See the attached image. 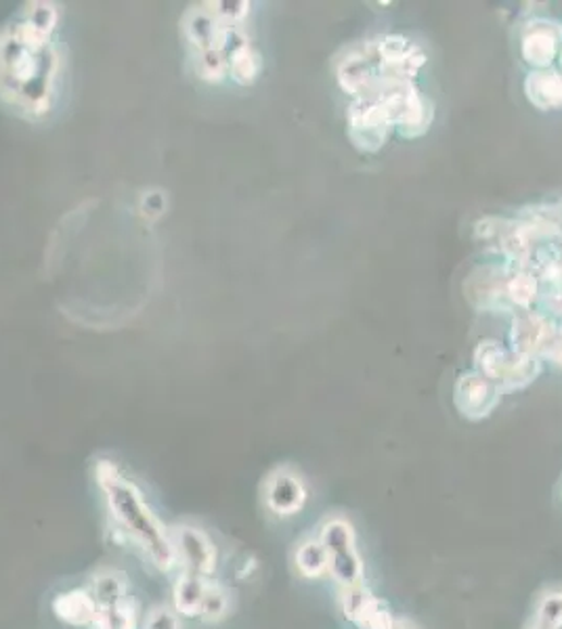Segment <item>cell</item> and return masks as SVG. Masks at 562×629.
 <instances>
[{
  "label": "cell",
  "instance_id": "6da1fadb",
  "mask_svg": "<svg viewBox=\"0 0 562 629\" xmlns=\"http://www.w3.org/2000/svg\"><path fill=\"white\" fill-rule=\"evenodd\" d=\"M61 58L53 36L22 20L0 32V99L17 114L40 120L53 112Z\"/></svg>",
  "mask_w": 562,
  "mask_h": 629
},
{
  "label": "cell",
  "instance_id": "7a4b0ae2",
  "mask_svg": "<svg viewBox=\"0 0 562 629\" xmlns=\"http://www.w3.org/2000/svg\"><path fill=\"white\" fill-rule=\"evenodd\" d=\"M95 483L101 491L113 531L124 542L135 545L156 571L169 575L179 569L170 527L149 504L143 489L112 459H99L95 464Z\"/></svg>",
  "mask_w": 562,
  "mask_h": 629
},
{
  "label": "cell",
  "instance_id": "3957f363",
  "mask_svg": "<svg viewBox=\"0 0 562 629\" xmlns=\"http://www.w3.org/2000/svg\"><path fill=\"white\" fill-rule=\"evenodd\" d=\"M428 55L405 34H380L344 47L334 58V76L344 95L369 99L391 83H416Z\"/></svg>",
  "mask_w": 562,
  "mask_h": 629
},
{
  "label": "cell",
  "instance_id": "277c9868",
  "mask_svg": "<svg viewBox=\"0 0 562 629\" xmlns=\"http://www.w3.org/2000/svg\"><path fill=\"white\" fill-rule=\"evenodd\" d=\"M473 363V370L493 382L504 395L525 391L543 372V359L516 353L496 338H482L475 346Z\"/></svg>",
  "mask_w": 562,
  "mask_h": 629
},
{
  "label": "cell",
  "instance_id": "5b68a950",
  "mask_svg": "<svg viewBox=\"0 0 562 629\" xmlns=\"http://www.w3.org/2000/svg\"><path fill=\"white\" fill-rule=\"evenodd\" d=\"M369 99L380 101L389 110L394 133L405 141L420 139L435 122V101L416 83L384 85Z\"/></svg>",
  "mask_w": 562,
  "mask_h": 629
},
{
  "label": "cell",
  "instance_id": "8992f818",
  "mask_svg": "<svg viewBox=\"0 0 562 629\" xmlns=\"http://www.w3.org/2000/svg\"><path fill=\"white\" fill-rule=\"evenodd\" d=\"M317 538L326 547L330 575L338 588H355L366 583V565L357 545L355 529L349 520L340 516L326 520Z\"/></svg>",
  "mask_w": 562,
  "mask_h": 629
},
{
  "label": "cell",
  "instance_id": "52a82bcc",
  "mask_svg": "<svg viewBox=\"0 0 562 629\" xmlns=\"http://www.w3.org/2000/svg\"><path fill=\"white\" fill-rule=\"evenodd\" d=\"M394 122L376 99H353L346 108V137L359 153H378L389 144Z\"/></svg>",
  "mask_w": 562,
  "mask_h": 629
},
{
  "label": "cell",
  "instance_id": "ba28073f",
  "mask_svg": "<svg viewBox=\"0 0 562 629\" xmlns=\"http://www.w3.org/2000/svg\"><path fill=\"white\" fill-rule=\"evenodd\" d=\"M170 538L179 569L196 572L204 579H215L221 565V552L215 538L204 527L196 522H176L170 527Z\"/></svg>",
  "mask_w": 562,
  "mask_h": 629
},
{
  "label": "cell",
  "instance_id": "9c48e42d",
  "mask_svg": "<svg viewBox=\"0 0 562 629\" xmlns=\"http://www.w3.org/2000/svg\"><path fill=\"white\" fill-rule=\"evenodd\" d=\"M508 264L487 262L473 269L464 280V298L478 313H510L506 294Z\"/></svg>",
  "mask_w": 562,
  "mask_h": 629
},
{
  "label": "cell",
  "instance_id": "30bf717a",
  "mask_svg": "<svg viewBox=\"0 0 562 629\" xmlns=\"http://www.w3.org/2000/svg\"><path fill=\"white\" fill-rule=\"evenodd\" d=\"M309 499V486L303 474L283 464L276 466L262 481V504L271 515L280 518L301 515Z\"/></svg>",
  "mask_w": 562,
  "mask_h": 629
},
{
  "label": "cell",
  "instance_id": "8fae6325",
  "mask_svg": "<svg viewBox=\"0 0 562 629\" xmlns=\"http://www.w3.org/2000/svg\"><path fill=\"white\" fill-rule=\"evenodd\" d=\"M504 393L477 370L462 372L453 384V407L468 422L487 420L502 403Z\"/></svg>",
  "mask_w": 562,
  "mask_h": 629
},
{
  "label": "cell",
  "instance_id": "7c38bea8",
  "mask_svg": "<svg viewBox=\"0 0 562 629\" xmlns=\"http://www.w3.org/2000/svg\"><path fill=\"white\" fill-rule=\"evenodd\" d=\"M562 24L548 17L529 20L521 32V58L532 70L554 67L561 58Z\"/></svg>",
  "mask_w": 562,
  "mask_h": 629
},
{
  "label": "cell",
  "instance_id": "4fadbf2b",
  "mask_svg": "<svg viewBox=\"0 0 562 629\" xmlns=\"http://www.w3.org/2000/svg\"><path fill=\"white\" fill-rule=\"evenodd\" d=\"M340 590V608L344 617L359 629H394V617L389 604L371 594L364 585L338 588Z\"/></svg>",
  "mask_w": 562,
  "mask_h": 629
},
{
  "label": "cell",
  "instance_id": "5bb4252c",
  "mask_svg": "<svg viewBox=\"0 0 562 629\" xmlns=\"http://www.w3.org/2000/svg\"><path fill=\"white\" fill-rule=\"evenodd\" d=\"M559 323L554 317L543 311H523L512 319L510 348L523 355L543 357L550 344L554 343Z\"/></svg>",
  "mask_w": 562,
  "mask_h": 629
},
{
  "label": "cell",
  "instance_id": "9a60e30c",
  "mask_svg": "<svg viewBox=\"0 0 562 629\" xmlns=\"http://www.w3.org/2000/svg\"><path fill=\"white\" fill-rule=\"evenodd\" d=\"M181 29L194 53L206 51H219L225 26L219 24L215 13L208 9V4L192 7L185 11L181 20Z\"/></svg>",
  "mask_w": 562,
  "mask_h": 629
},
{
  "label": "cell",
  "instance_id": "2e32d148",
  "mask_svg": "<svg viewBox=\"0 0 562 629\" xmlns=\"http://www.w3.org/2000/svg\"><path fill=\"white\" fill-rule=\"evenodd\" d=\"M51 608L57 619L68 628L86 629L101 613L88 588H72L59 592L51 601Z\"/></svg>",
  "mask_w": 562,
  "mask_h": 629
},
{
  "label": "cell",
  "instance_id": "e0dca14e",
  "mask_svg": "<svg viewBox=\"0 0 562 629\" xmlns=\"http://www.w3.org/2000/svg\"><path fill=\"white\" fill-rule=\"evenodd\" d=\"M523 90L535 110L539 112L562 110V72L559 67L532 70L525 76Z\"/></svg>",
  "mask_w": 562,
  "mask_h": 629
},
{
  "label": "cell",
  "instance_id": "ac0fdd59",
  "mask_svg": "<svg viewBox=\"0 0 562 629\" xmlns=\"http://www.w3.org/2000/svg\"><path fill=\"white\" fill-rule=\"evenodd\" d=\"M210 579H204L196 572L179 569L172 581V608L181 619H199V610L208 592Z\"/></svg>",
  "mask_w": 562,
  "mask_h": 629
},
{
  "label": "cell",
  "instance_id": "d6986e66",
  "mask_svg": "<svg viewBox=\"0 0 562 629\" xmlns=\"http://www.w3.org/2000/svg\"><path fill=\"white\" fill-rule=\"evenodd\" d=\"M86 588L101 610H108L131 596V579L126 572L118 569H101L95 572Z\"/></svg>",
  "mask_w": 562,
  "mask_h": 629
},
{
  "label": "cell",
  "instance_id": "ffe728a7",
  "mask_svg": "<svg viewBox=\"0 0 562 629\" xmlns=\"http://www.w3.org/2000/svg\"><path fill=\"white\" fill-rule=\"evenodd\" d=\"M506 294L512 309L532 311L535 303L539 300V280L534 269L508 264Z\"/></svg>",
  "mask_w": 562,
  "mask_h": 629
},
{
  "label": "cell",
  "instance_id": "44dd1931",
  "mask_svg": "<svg viewBox=\"0 0 562 629\" xmlns=\"http://www.w3.org/2000/svg\"><path fill=\"white\" fill-rule=\"evenodd\" d=\"M292 563L303 579H321V577L330 575L328 554H326L323 544L319 542V538L301 540L294 547Z\"/></svg>",
  "mask_w": 562,
  "mask_h": 629
},
{
  "label": "cell",
  "instance_id": "7402d4cb",
  "mask_svg": "<svg viewBox=\"0 0 562 629\" xmlns=\"http://www.w3.org/2000/svg\"><path fill=\"white\" fill-rule=\"evenodd\" d=\"M525 629H562V585L539 592Z\"/></svg>",
  "mask_w": 562,
  "mask_h": 629
},
{
  "label": "cell",
  "instance_id": "603a6c76",
  "mask_svg": "<svg viewBox=\"0 0 562 629\" xmlns=\"http://www.w3.org/2000/svg\"><path fill=\"white\" fill-rule=\"evenodd\" d=\"M521 217L534 223L535 230L541 233L546 244L562 246V200L523 208Z\"/></svg>",
  "mask_w": 562,
  "mask_h": 629
},
{
  "label": "cell",
  "instance_id": "cb8c5ba5",
  "mask_svg": "<svg viewBox=\"0 0 562 629\" xmlns=\"http://www.w3.org/2000/svg\"><path fill=\"white\" fill-rule=\"evenodd\" d=\"M231 610H233V594L221 581L210 579L206 599H204L201 610H199V619L208 626H217V624L225 621L227 617L231 615Z\"/></svg>",
  "mask_w": 562,
  "mask_h": 629
},
{
  "label": "cell",
  "instance_id": "d4e9b609",
  "mask_svg": "<svg viewBox=\"0 0 562 629\" xmlns=\"http://www.w3.org/2000/svg\"><path fill=\"white\" fill-rule=\"evenodd\" d=\"M101 617L108 624V629H140L143 621L139 602L135 601V596H129L112 608L101 610Z\"/></svg>",
  "mask_w": 562,
  "mask_h": 629
},
{
  "label": "cell",
  "instance_id": "484cf974",
  "mask_svg": "<svg viewBox=\"0 0 562 629\" xmlns=\"http://www.w3.org/2000/svg\"><path fill=\"white\" fill-rule=\"evenodd\" d=\"M197 78L208 83V85H221L229 78V67L227 59L221 51H206V53H196L194 59Z\"/></svg>",
  "mask_w": 562,
  "mask_h": 629
},
{
  "label": "cell",
  "instance_id": "4316f807",
  "mask_svg": "<svg viewBox=\"0 0 562 629\" xmlns=\"http://www.w3.org/2000/svg\"><path fill=\"white\" fill-rule=\"evenodd\" d=\"M22 22L42 36H53L59 22V9L53 2H32L24 11Z\"/></svg>",
  "mask_w": 562,
  "mask_h": 629
},
{
  "label": "cell",
  "instance_id": "83f0119b",
  "mask_svg": "<svg viewBox=\"0 0 562 629\" xmlns=\"http://www.w3.org/2000/svg\"><path fill=\"white\" fill-rule=\"evenodd\" d=\"M208 9L215 13L219 24L227 28H244L251 15V2H206Z\"/></svg>",
  "mask_w": 562,
  "mask_h": 629
},
{
  "label": "cell",
  "instance_id": "f1b7e54d",
  "mask_svg": "<svg viewBox=\"0 0 562 629\" xmlns=\"http://www.w3.org/2000/svg\"><path fill=\"white\" fill-rule=\"evenodd\" d=\"M140 629H183L179 613L169 604L151 606L140 621Z\"/></svg>",
  "mask_w": 562,
  "mask_h": 629
},
{
  "label": "cell",
  "instance_id": "f546056e",
  "mask_svg": "<svg viewBox=\"0 0 562 629\" xmlns=\"http://www.w3.org/2000/svg\"><path fill=\"white\" fill-rule=\"evenodd\" d=\"M140 212L149 219L156 221L167 212V196L162 192H149L140 198Z\"/></svg>",
  "mask_w": 562,
  "mask_h": 629
},
{
  "label": "cell",
  "instance_id": "4dcf8cb0",
  "mask_svg": "<svg viewBox=\"0 0 562 629\" xmlns=\"http://www.w3.org/2000/svg\"><path fill=\"white\" fill-rule=\"evenodd\" d=\"M541 359H548L552 366H557L562 372V325H559L554 343L550 344V348L546 350V355Z\"/></svg>",
  "mask_w": 562,
  "mask_h": 629
},
{
  "label": "cell",
  "instance_id": "1f68e13d",
  "mask_svg": "<svg viewBox=\"0 0 562 629\" xmlns=\"http://www.w3.org/2000/svg\"><path fill=\"white\" fill-rule=\"evenodd\" d=\"M394 629H416L410 621H405V619H396L394 621Z\"/></svg>",
  "mask_w": 562,
  "mask_h": 629
},
{
  "label": "cell",
  "instance_id": "d6a6232c",
  "mask_svg": "<svg viewBox=\"0 0 562 629\" xmlns=\"http://www.w3.org/2000/svg\"><path fill=\"white\" fill-rule=\"evenodd\" d=\"M559 63H561V67H559V70H561V72H562V51H561V58H559Z\"/></svg>",
  "mask_w": 562,
  "mask_h": 629
}]
</instances>
